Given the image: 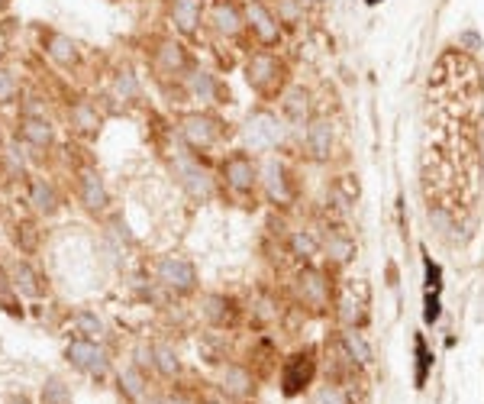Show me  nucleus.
<instances>
[{"label":"nucleus","instance_id":"29","mask_svg":"<svg viewBox=\"0 0 484 404\" xmlns=\"http://www.w3.org/2000/svg\"><path fill=\"white\" fill-rule=\"evenodd\" d=\"M155 365H159L165 375H175L178 372V359H175V353L168 349V346H155Z\"/></svg>","mask_w":484,"mask_h":404},{"label":"nucleus","instance_id":"34","mask_svg":"<svg viewBox=\"0 0 484 404\" xmlns=\"http://www.w3.org/2000/svg\"><path fill=\"white\" fill-rule=\"evenodd\" d=\"M194 91L201 94V97H210V94H213V81H210V75H194Z\"/></svg>","mask_w":484,"mask_h":404},{"label":"nucleus","instance_id":"33","mask_svg":"<svg viewBox=\"0 0 484 404\" xmlns=\"http://www.w3.org/2000/svg\"><path fill=\"white\" fill-rule=\"evenodd\" d=\"M78 327H81L84 333H101L104 323H101L97 317H94V314H81V317H78Z\"/></svg>","mask_w":484,"mask_h":404},{"label":"nucleus","instance_id":"40","mask_svg":"<svg viewBox=\"0 0 484 404\" xmlns=\"http://www.w3.org/2000/svg\"><path fill=\"white\" fill-rule=\"evenodd\" d=\"M149 404H165V401H149Z\"/></svg>","mask_w":484,"mask_h":404},{"label":"nucleus","instance_id":"11","mask_svg":"<svg viewBox=\"0 0 484 404\" xmlns=\"http://www.w3.org/2000/svg\"><path fill=\"white\" fill-rule=\"evenodd\" d=\"M81 194H84V204L94 207V211H101L104 204H107V191H104L101 178L94 175V172H84L81 175Z\"/></svg>","mask_w":484,"mask_h":404},{"label":"nucleus","instance_id":"20","mask_svg":"<svg viewBox=\"0 0 484 404\" xmlns=\"http://www.w3.org/2000/svg\"><path fill=\"white\" fill-rule=\"evenodd\" d=\"M307 91H301V88H294V91H287V97H284V110L291 113L297 123H301L304 117H307Z\"/></svg>","mask_w":484,"mask_h":404},{"label":"nucleus","instance_id":"1","mask_svg":"<svg viewBox=\"0 0 484 404\" xmlns=\"http://www.w3.org/2000/svg\"><path fill=\"white\" fill-rule=\"evenodd\" d=\"M478 110L481 78L462 52H446L429 78V146L423 155V181L429 220H449L471 204L478 188Z\"/></svg>","mask_w":484,"mask_h":404},{"label":"nucleus","instance_id":"9","mask_svg":"<svg viewBox=\"0 0 484 404\" xmlns=\"http://www.w3.org/2000/svg\"><path fill=\"white\" fill-rule=\"evenodd\" d=\"M307 149L313 152V159H326L333 149V127L326 120H313L307 130Z\"/></svg>","mask_w":484,"mask_h":404},{"label":"nucleus","instance_id":"23","mask_svg":"<svg viewBox=\"0 0 484 404\" xmlns=\"http://www.w3.org/2000/svg\"><path fill=\"white\" fill-rule=\"evenodd\" d=\"M33 204L39 211H55V191L45 181H33Z\"/></svg>","mask_w":484,"mask_h":404},{"label":"nucleus","instance_id":"21","mask_svg":"<svg viewBox=\"0 0 484 404\" xmlns=\"http://www.w3.org/2000/svg\"><path fill=\"white\" fill-rule=\"evenodd\" d=\"M265 178H268V191L271 197H287V188H284V169L278 162H268L265 165Z\"/></svg>","mask_w":484,"mask_h":404},{"label":"nucleus","instance_id":"27","mask_svg":"<svg viewBox=\"0 0 484 404\" xmlns=\"http://www.w3.org/2000/svg\"><path fill=\"white\" fill-rule=\"evenodd\" d=\"M42 404H68V388L62 382H49L42 388Z\"/></svg>","mask_w":484,"mask_h":404},{"label":"nucleus","instance_id":"7","mask_svg":"<svg viewBox=\"0 0 484 404\" xmlns=\"http://www.w3.org/2000/svg\"><path fill=\"white\" fill-rule=\"evenodd\" d=\"M184 139L191 146H197V149H204V146H210L213 139H217V123L210 117H201V113H194V117L184 120Z\"/></svg>","mask_w":484,"mask_h":404},{"label":"nucleus","instance_id":"18","mask_svg":"<svg viewBox=\"0 0 484 404\" xmlns=\"http://www.w3.org/2000/svg\"><path fill=\"white\" fill-rule=\"evenodd\" d=\"M291 249L301 256V259H310V256L320 253V243H317V236H310L307 230H297V233L291 236Z\"/></svg>","mask_w":484,"mask_h":404},{"label":"nucleus","instance_id":"41","mask_svg":"<svg viewBox=\"0 0 484 404\" xmlns=\"http://www.w3.org/2000/svg\"><path fill=\"white\" fill-rule=\"evenodd\" d=\"M3 4H7V0H0V7H3Z\"/></svg>","mask_w":484,"mask_h":404},{"label":"nucleus","instance_id":"38","mask_svg":"<svg viewBox=\"0 0 484 404\" xmlns=\"http://www.w3.org/2000/svg\"><path fill=\"white\" fill-rule=\"evenodd\" d=\"M165 404H187V401H181V398H165Z\"/></svg>","mask_w":484,"mask_h":404},{"label":"nucleus","instance_id":"24","mask_svg":"<svg viewBox=\"0 0 484 404\" xmlns=\"http://www.w3.org/2000/svg\"><path fill=\"white\" fill-rule=\"evenodd\" d=\"M13 285L23 291V295H39V285H36V275L26 265H17L13 269Z\"/></svg>","mask_w":484,"mask_h":404},{"label":"nucleus","instance_id":"26","mask_svg":"<svg viewBox=\"0 0 484 404\" xmlns=\"http://www.w3.org/2000/svg\"><path fill=\"white\" fill-rule=\"evenodd\" d=\"M49 49H52V55H55L59 62H71V59H75V46H71V39H65V36H52Z\"/></svg>","mask_w":484,"mask_h":404},{"label":"nucleus","instance_id":"3","mask_svg":"<svg viewBox=\"0 0 484 404\" xmlns=\"http://www.w3.org/2000/svg\"><path fill=\"white\" fill-rule=\"evenodd\" d=\"M313 372H317V365H313V359H310L307 353L291 356V359H287V365H284V372H281L284 395H301L304 388L313 382Z\"/></svg>","mask_w":484,"mask_h":404},{"label":"nucleus","instance_id":"6","mask_svg":"<svg viewBox=\"0 0 484 404\" xmlns=\"http://www.w3.org/2000/svg\"><path fill=\"white\" fill-rule=\"evenodd\" d=\"M223 172H226V181H229L236 191H249V188L255 185V165H252L249 155H233V159H226Z\"/></svg>","mask_w":484,"mask_h":404},{"label":"nucleus","instance_id":"8","mask_svg":"<svg viewBox=\"0 0 484 404\" xmlns=\"http://www.w3.org/2000/svg\"><path fill=\"white\" fill-rule=\"evenodd\" d=\"M297 291H301L304 304H313V307H323L326 304V278L317 269H304L297 275Z\"/></svg>","mask_w":484,"mask_h":404},{"label":"nucleus","instance_id":"32","mask_svg":"<svg viewBox=\"0 0 484 404\" xmlns=\"http://www.w3.org/2000/svg\"><path fill=\"white\" fill-rule=\"evenodd\" d=\"M13 91H17V85H13V75L0 68V101H10V97H13Z\"/></svg>","mask_w":484,"mask_h":404},{"label":"nucleus","instance_id":"19","mask_svg":"<svg viewBox=\"0 0 484 404\" xmlns=\"http://www.w3.org/2000/svg\"><path fill=\"white\" fill-rule=\"evenodd\" d=\"M213 20H217L220 33H236V29H239V13H236L229 4H217V7H213Z\"/></svg>","mask_w":484,"mask_h":404},{"label":"nucleus","instance_id":"12","mask_svg":"<svg viewBox=\"0 0 484 404\" xmlns=\"http://www.w3.org/2000/svg\"><path fill=\"white\" fill-rule=\"evenodd\" d=\"M249 17H252V26H255V33L265 39V43H271V39H278V26L275 20H271V13H268L262 4H252L249 7Z\"/></svg>","mask_w":484,"mask_h":404},{"label":"nucleus","instance_id":"37","mask_svg":"<svg viewBox=\"0 0 484 404\" xmlns=\"http://www.w3.org/2000/svg\"><path fill=\"white\" fill-rule=\"evenodd\" d=\"M165 62L168 65H181V52H178V46H165Z\"/></svg>","mask_w":484,"mask_h":404},{"label":"nucleus","instance_id":"17","mask_svg":"<svg viewBox=\"0 0 484 404\" xmlns=\"http://www.w3.org/2000/svg\"><path fill=\"white\" fill-rule=\"evenodd\" d=\"M223 388L229 391V395H249L252 391V375L245 369H226Z\"/></svg>","mask_w":484,"mask_h":404},{"label":"nucleus","instance_id":"31","mask_svg":"<svg viewBox=\"0 0 484 404\" xmlns=\"http://www.w3.org/2000/svg\"><path fill=\"white\" fill-rule=\"evenodd\" d=\"M75 120L81 130H94L97 127V117L91 113V107H75Z\"/></svg>","mask_w":484,"mask_h":404},{"label":"nucleus","instance_id":"39","mask_svg":"<svg viewBox=\"0 0 484 404\" xmlns=\"http://www.w3.org/2000/svg\"><path fill=\"white\" fill-rule=\"evenodd\" d=\"M10 404H26V401H23V398H20V401H17V398H13V401H10Z\"/></svg>","mask_w":484,"mask_h":404},{"label":"nucleus","instance_id":"35","mask_svg":"<svg viewBox=\"0 0 484 404\" xmlns=\"http://www.w3.org/2000/svg\"><path fill=\"white\" fill-rule=\"evenodd\" d=\"M423 317H426V323H436L439 320V298H426V311H423Z\"/></svg>","mask_w":484,"mask_h":404},{"label":"nucleus","instance_id":"30","mask_svg":"<svg viewBox=\"0 0 484 404\" xmlns=\"http://www.w3.org/2000/svg\"><path fill=\"white\" fill-rule=\"evenodd\" d=\"M123 388L129 395H142V375L136 369H126L123 372Z\"/></svg>","mask_w":484,"mask_h":404},{"label":"nucleus","instance_id":"22","mask_svg":"<svg viewBox=\"0 0 484 404\" xmlns=\"http://www.w3.org/2000/svg\"><path fill=\"white\" fill-rule=\"evenodd\" d=\"M23 133H26V139H29V143H36V146H45L52 139L49 123H42V120H26V123H23Z\"/></svg>","mask_w":484,"mask_h":404},{"label":"nucleus","instance_id":"25","mask_svg":"<svg viewBox=\"0 0 484 404\" xmlns=\"http://www.w3.org/2000/svg\"><path fill=\"white\" fill-rule=\"evenodd\" d=\"M313 404H349V398H346V391L339 385H323V388H317Z\"/></svg>","mask_w":484,"mask_h":404},{"label":"nucleus","instance_id":"28","mask_svg":"<svg viewBox=\"0 0 484 404\" xmlns=\"http://www.w3.org/2000/svg\"><path fill=\"white\" fill-rule=\"evenodd\" d=\"M429 365H433V356H429V349H426L423 340L417 337V385H423V382H426Z\"/></svg>","mask_w":484,"mask_h":404},{"label":"nucleus","instance_id":"13","mask_svg":"<svg viewBox=\"0 0 484 404\" xmlns=\"http://www.w3.org/2000/svg\"><path fill=\"white\" fill-rule=\"evenodd\" d=\"M178 169H181L184 185H187V191H191L194 197H207V194H210V178H207V172L194 169V165H187V162H181Z\"/></svg>","mask_w":484,"mask_h":404},{"label":"nucleus","instance_id":"36","mask_svg":"<svg viewBox=\"0 0 484 404\" xmlns=\"http://www.w3.org/2000/svg\"><path fill=\"white\" fill-rule=\"evenodd\" d=\"M117 91L123 94V97H133V94H136V81H133V75H120Z\"/></svg>","mask_w":484,"mask_h":404},{"label":"nucleus","instance_id":"5","mask_svg":"<svg viewBox=\"0 0 484 404\" xmlns=\"http://www.w3.org/2000/svg\"><path fill=\"white\" fill-rule=\"evenodd\" d=\"M65 356L71 359V365H78V369H84V372H104V365H107L104 349L97 343H87V340H75V343L65 349Z\"/></svg>","mask_w":484,"mask_h":404},{"label":"nucleus","instance_id":"10","mask_svg":"<svg viewBox=\"0 0 484 404\" xmlns=\"http://www.w3.org/2000/svg\"><path fill=\"white\" fill-rule=\"evenodd\" d=\"M278 78V62L271 59V55H255V59L249 62V85L252 88H271V81Z\"/></svg>","mask_w":484,"mask_h":404},{"label":"nucleus","instance_id":"4","mask_svg":"<svg viewBox=\"0 0 484 404\" xmlns=\"http://www.w3.org/2000/svg\"><path fill=\"white\" fill-rule=\"evenodd\" d=\"M159 278L165 281L168 288H175V291H191L194 281H197V272H194L191 262L168 256V259L159 262Z\"/></svg>","mask_w":484,"mask_h":404},{"label":"nucleus","instance_id":"15","mask_svg":"<svg viewBox=\"0 0 484 404\" xmlns=\"http://www.w3.org/2000/svg\"><path fill=\"white\" fill-rule=\"evenodd\" d=\"M326 253L333 256L336 262H349L352 256H355V243L343 233H329L326 236Z\"/></svg>","mask_w":484,"mask_h":404},{"label":"nucleus","instance_id":"2","mask_svg":"<svg viewBox=\"0 0 484 404\" xmlns=\"http://www.w3.org/2000/svg\"><path fill=\"white\" fill-rule=\"evenodd\" d=\"M281 120L275 113H268V110H259V113H252L249 123H245V146L255 152H265V149H275L281 143Z\"/></svg>","mask_w":484,"mask_h":404},{"label":"nucleus","instance_id":"14","mask_svg":"<svg viewBox=\"0 0 484 404\" xmlns=\"http://www.w3.org/2000/svg\"><path fill=\"white\" fill-rule=\"evenodd\" d=\"M201 20V7H197V0H178L175 4V23L181 26L184 33H191L194 26Z\"/></svg>","mask_w":484,"mask_h":404},{"label":"nucleus","instance_id":"16","mask_svg":"<svg viewBox=\"0 0 484 404\" xmlns=\"http://www.w3.org/2000/svg\"><path fill=\"white\" fill-rule=\"evenodd\" d=\"M343 343H346V349H349L352 362H359V365H368V362H371V346L362 340V333L352 330V333H346V337H343Z\"/></svg>","mask_w":484,"mask_h":404}]
</instances>
